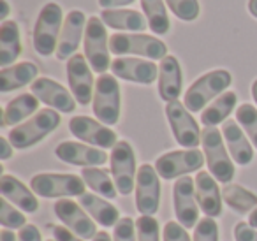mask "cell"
Returning <instances> with one entry per match:
<instances>
[{
  "mask_svg": "<svg viewBox=\"0 0 257 241\" xmlns=\"http://www.w3.org/2000/svg\"><path fill=\"white\" fill-rule=\"evenodd\" d=\"M201 145L210 174L220 183L229 185L234 178V164L225 150L222 132L215 127H206L201 132Z\"/></svg>",
  "mask_w": 257,
  "mask_h": 241,
  "instance_id": "cell-1",
  "label": "cell"
},
{
  "mask_svg": "<svg viewBox=\"0 0 257 241\" xmlns=\"http://www.w3.org/2000/svg\"><path fill=\"white\" fill-rule=\"evenodd\" d=\"M232 83V76L229 71L224 69H217V71H210L206 74L201 76L197 81L190 85V88L185 93V107L190 113H197V111H204L208 102L211 99L222 95L225 88H229Z\"/></svg>",
  "mask_w": 257,
  "mask_h": 241,
  "instance_id": "cell-2",
  "label": "cell"
},
{
  "mask_svg": "<svg viewBox=\"0 0 257 241\" xmlns=\"http://www.w3.org/2000/svg\"><path fill=\"white\" fill-rule=\"evenodd\" d=\"M60 114L55 109H43L36 116L29 118V122L15 127L9 132V141L16 150H27L30 146L43 141L60 125Z\"/></svg>",
  "mask_w": 257,
  "mask_h": 241,
  "instance_id": "cell-3",
  "label": "cell"
},
{
  "mask_svg": "<svg viewBox=\"0 0 257 241\" xmlns=\"http://www.w3.org/2000/svg\"><path fill=\"white\" fill-rule=\"evenodd\" d=\"M85 180L76 174L41 173L30 180V188L41 197H81L86 194Z\"/></svg>",
  "mask_w": 257,
  "mask_h": 241,
  "instance_id": "cell-4",
  "label": "cell"
},
{
  "mask_svg": "<svg viewBox=\"0 0 257 241\" xmlns=\"http://www.w3.org/2000/svg\"><path fill=\"white\" fill-rule=\"evenodd\" d=\"M62 8L55 2H50L41 9L34 29V48L43 57H50L57 51L62 34Z\"/></svg>",
  "mask_w": 257,
  "mask_h": 241,
  "instance_id": "cell-5",
  "label": "cell"
},
{
  "mask_svg": "<svg viewBox=\"0 0 257 241\" xmlns=\"http://www.w3.org/2000/svg\"><path fill=\"white\" fill-rule=\"evenodd\" d=\"M109 50L114 55H140L150 60H162L168 57L166 44L147 34H114L109 37Z\"/></svg>",
  "mask_w": 257,
  "mask_h": 241,
  "instance_id": "cell-6",
  "label": "cell"
},
{
  "mask_svg": "<svg viewBox=\"0 0 257 241\" xmlns=\"http://www.w3.org/2000/svg\"><path fill=\"white\" fill-rule=\"evenodd\" d=\"M93 114L104 125H114L120 120V85L111 74H100L93 92Z\"/></svg>",
  "mask_w": 257,
  "mask_h": 241,
  "instance_id": "cell-7",
  "label": "cell"
},
{
  "mask_svg": "<svg viewBox=\"0 0 257 241\" xmlns=\"http://www.w3.org/2000/svg\"><path fill=\"white\" fill-rule=\"evenodd\" d=\"M109 51V39L104 22L97 16H92L85 30V57L93 72L104 74L107 69H111Z\"/></svg>",
  "mask_w": 257,
  "mask_h": 241,
  "instance_id": "cell-8",
  "label": "cell"
},
{
  "mask_svg": "<svg viewBox=\"0 0 257 241\" xmlns=\"http://www.w3.org/2000/svg\"><path fill=\"white\" fill-rule=\"evenodd\" d=\"M109 166H111V174H113L114 185L118 188V194L120 195L133 194V190H136L138 171H136V155H134V150L131 146V143L118 141L114 145V148L111 150Z\"/></svg>",
  "mask_w": 257,
  "mask_h": 241,
  "instance_id": "cell-9",
  "label": "cell"
},
{
  "mask_svg": "<svg viewBox=\"0 0 257 241\" xmlns=\"http://www.w3.org/2000/svg\"><path fill=\"white\" fill-rule=\"evenodd\" d=\"M206 159L201 150L190 148V150H176V152L164 153L155 162L159 176L164 180H176V178L189 176V173L201 171Z\"/></svg>",
  "mask_w": 257,
  "mask_h": 241,
  "instance_id": "cell-10",
  "label": "cell"
},
{
  "mask_svg": "<svg viewBox=\"0 0 257 241\" xmlns=\"http://www.w3.org/2000/svg\"><path fill=\"white\" fill-rule=\"evenodd\" d=\"M166 116L171 125L173 136H175L176 143L182 145L183 148H197L201 143V132L197 122L190 114V111L185 107V104L178 102H168L166 104Z\"/></svg>",
  "mask_w": 257,
  "mask_h": 241,
  "instance_id": "cell-11",
  "label": "cell"
},
{
  "mask_svg": "<svg viewBox=\"0 0 257 241\" xmlns=\"http://www.w3.org/2000/svg\"><path fill=\"white\" fill-rule=\"evenodd\" d=\"M173 204L178 222L185 229H192L199 222V204L196 197V180L190 176H182L173 187Z\"/></svg>",
  "mask_w": 257,
  "mask_h": 241,
  "instance_id": "cell-12",
  "label": "cell"
},
{
  "mask_svg": "<svg viewBox=\"0 0 257 241\" xmlns=\"http://www.w3.org/2000/svg\"><path fill=\"white\" fill-rule=\"evenodd\" d=\"M161 206V181L154 166L143 164L136 178V208L141 215H155Z\"/></svg>",
  "mask_w": 257,
  "mask_h": 241,
  "instance_id": "cell-13",
  "label": "cell"
},
{
  "mask_svg": "<svg viewBox=\"0 0 257 241\" xmlns=\"http://www.w3.org/2000/svg\"><path fill=\"white\" fill-rule=\"evenodd\" d=\"M55 213H57L58 220L64 223V227H67L69 230L79 236L81 239H93L97 236V227L95 220L85 211V208L78 204L74 201H57L53 206Z\"/></svg>",
  "mask_w": 257,
  "mask_h": 241,
  "instance_id": "cell-14",
  "label": "cell"
},
{
  "mask_svg": "<svg viewBox=\"0 0 257 241\" xmlns=\"http://www.w3.org/2000/svg\"><path fill=\"white\" fill-rule=\"evenodd\" d=\"M88 60L85 55L76 53L67 60V81L71 86V93L74 95L76 102L86 106L93 100V76L88 67Z\"/></svg>",
  "mask_w": 257,
  "mask_h": 241,
  "instance_id": "cell-15",
  "label": "cell"
},
{
  "mask_svg": "<svg viewBox=\"0 0 257 241\" xmlns=\"http://www.w3.org/2000/svg\"><path fill=\"white\" fill-rule=\"evenodd\" d=\"M69 131L81 141L97 148H114L118 143L116 132L90 116H74L69 122Z\"/></svg>",
  "mask_w": 257,
  "mask_h": 241,
  "instance_id": "cell-16",
  "label": "cell"
},
{
  "mask_svg": "<svg viewBox=\"0 0 257 241\" xmlns=\"http://www.w3.org/2000/svg\"><path fill=\"white\" fill-rule=\"evenodd\" d=\"M111 71L116 78L125 81L141 83V85H152L159 79V67L152 60H141V58H127L120 57L111 62Z\"/></svg>",
  "mask_w": 257,
  "mask_h": 241,
  "instance_id": "cell-17",
  "label": "cell"
},
{
  "mask_svg": "<svg viewBox=\"0 0 257 241\" xmlns=\"http://www.w3.org/2000/svg\"><path fill=\"white\" fill-rule=\"evenodd\" d=\"M32 93L41 100L60 113H72L76 109V99L67 88L50 78H39L32 83Z\"/></svg>",
  "mask_w": 257,
  "mask_h": 241,
  "instance_id": "cell-18",
  "label": "cell"
},
{
  "mask_svg": "<svg viewBox=\"0 0 257 241\" xmlns=\"http://www.w3.org/2000/svg\"><path fill=\"white\" fill-rule=\"evenodd\" d=\"M55 155L65 164L81 167H99L107 162V155L104 150L86 146L76 141H64L55 148Z\"/></svg>",
  "mask_w": 257,
  "mask_h": 241,
  "instance_id": "cell-19",
  "label": "cell"
},
{
  "mask_svg": "<svg viewBox=\"0 0 257 241\" xmlns=\"http://www.w3.org/2000/svg\"><path fill=\"white\" fill-rule=\"evenodd\" d=\"M85 23L88 22H85V15L81 11H71L67 15L57 46L58 60H69V58H72L76 55V50H78L79 43H81L83 32L86 30Z\"/></svg>",
  "mask_w": 257,
  "mask_h": 241,
  "instance_id": "cell-20",
  "label": "cell"
},
{
  "mask_svg": "<svg viewBox=\"0 0 257 241\" xmlns=\"http://www.w3.org/2000/svg\"><path fill=\"white\" fill-rule=\"evenodd\" d=\"M183 86L182 67L176 57L168 55L161 60L159 65V95L166 102H175L178 100Z\"/></svg>",
  "mask_w": 257,
  "mask_h": 241,
  "instance_id": "cell-21",
  "label": "cell"
},
{
  "mask_svg": "<svg viewBox=\"0 0 257 241\" xmlns=\"http://www.w3.org/2000/svg\"><path fill=\"white\" fill-rule=\"evenodd\" d=\"M196 197L201 211L206 216L215 218V216L222 215V202H224V199L220 195V188L217 185V180L210 173H204V171L197 173Z\"/></svg>",
  "mask_w": 257,
  "mask_h": 241,
  "instance_id": "cell-22",
  "label": "cell"
},
{
  "mask_svg": "<svg viewBox=\"0 0 257 241\" xmlns=\"http://www.w3.org/2000/svg\"><path fill=\"white\" fill-rule=\"evenodd\" d=\"M222 136H224L225 145L231 153V159L239 166H248L253 160V148L238 122L225 120L222 124Z\"/></svg>",
  "mask_w": 257,
  "mask_h": 241,
  "instance_id": "cell-23",
  "label": "cell"
},
{
  "mask_svg": "<svg viewBox=\"0 0 257 241\" xmlns=\"http://www.w3.org/2000/svg\"><path fill=\"white\" fill-rule=\"evenodd\" d=\"M0 192L8 199L11 204L20 208L25 213H36L39 209V201H37L34 190H30L25 183L11 174H2L0 178Z\"/></svg>",
  "mask_w": 257,
  "mask_h": 241,
  "instance_id": "cell-24",
  "label": "cell"
},
{
  "mask_svg": "<svg viewBox=\"0 0 257 241\" xmlns=\"http://www.w3.org/2000/svg\"><path fill=\"white\" fill-rule=\"evenodd\" d=\"M39 74V69L34 62H20L11 67L0 71V92L8 93L34 83Z\"/></svg>",
  "mask_w": 257,
  "mask_h": 241,
  "instance_id": "cell-25",
  "label": "cell"
},
{
  "mask_svg": "<svg viewBox=\"0 0 257 241\" xmlns=\"http://www.w3.org/2000/svg\"><path fill=\"white\" fill-rule=\"evenodd\" d=\"M79 202L85 208V211L95 220L99 225L102 227H113L120 220V211H118L116 206H113L109 201H104L100 195L97 194H83L79 197Z\"/></svg>",
  "mask_w": 257,
  "mask_h": 241,
  "instance_id": "cell-26",
  "label": "cell"
},
{
  "mask_svg": "<svg viewBox=\"0 0 257 241\" xmlns=\"http://www.w3.org/2000/svg\"><path fill=\"white\" fill-rule=\"evenodd\" d=\"M100 20L104 25L116 30H127V32H143L150 29L148 22L141 13L131 11V9H104Z\"/></svg>",
  "mask_w": 257,
  "mask_h": 241,
  "instance_id": "cell-27",
  "label": "cell"
},
{
  "mask_svg": "<svg viewBox=\"0 0 257 241\" xmlns=\"http://www.w3.org/2000/svg\"><path fill=\"white\" fill-rule=\"evenodd\" d=\"M22 53L20 27L16 22H4L0 27V65L11 67Z\"/></svg>",
  "mask_w": 257,
  "mask_h": 241,
  "instance_id": "cell-28",
  "label": "cell"
},
{
  "mask_svg": "<svg viewBox=\"0 0 257 241\" xmlns=\"http://www.w3.org/2000/svg\"><path fill=\"white\" fill-rule=\"evenodd\" d=\"M39 107V99L34 93H23L13 99L11 102L6 106L4 116H2V127H9V125H18L30 114H34Z\"/></svg>",
  "mask_w": 257,
  "mask_h": 241,
  "instance_id": "cell-29",
  "label": "cell"
},
{
  "mask_svg": "<svg viewBox=\"0 0 257 241\" xmlns=\"http://www.w3.org/2000/svg\"><path fill=\"white\" fill-rule=\"evenodd\" d=\"M236 93L234 92H224L218 95L206 109L201 113V124L204 127H215L218 124H224L227 116L236 107Z\"/></svg>",
  "mask_w": 257,
  "mask_h": 241,
  "instance_id": "cell-30",
  "label": "cell"
},
{
  "mask_svg": "<svg viewBox=\"0 0 257 241\" xmlns=\"http://www.w3.org/2000/svg\"><path fill=\"white\" fill-rule=\"evenodd\" d=\"M81 178L85 180L86 187H90L97 195L104 199H114L118 194V188L114 185V180L109 176L106 169L99 167H83Z\"/></svg>",
  "mask_w": 257,
  "mask_h": 241,
  "instance_id": "cell-31",
  "label": "cell"
},
{
  "mask_svg": "<svg viewBox=\"0 0 257 241\" xmlns=\"http://www.w3.org/2000/svg\"><path fill=\"white\" fill-rule=\"evenodd\" d=\"M222 199L236 213H252L257 208V195L241 185H225L222 188Z\"/></svg>",
  "mask_w": 257,
  "mask_h": 241,
  "instance_id": "cell-32",
  "label": "cell"
},
{
  "mask_svg": "<svg viewBox=\"0 0 257 241\" xmlns=\"http://www.w3.org/2000/svg\"><path fill=\"white\" fill-rule=\"evenodd\" d=\"M141 8L145 11V18H147L152 32L157 36H164L169 32L171 23H169L168 11H166L162 0H141Z\"/></svg>",
  "mask_w": 257,
  "mask_h": 241,
  "instance_id": "cell-33",
  "label": "cell"
},
{
  "mask_svg": "<svg viewBox=\"0 0 257 241\" xmlns=\"http://www.w3.org/2000/svg\"><path fill=\"white\" fill-rule=\"evenodd\" d=\"M236 122L245 131L248 139L257 150V109L252 104H241L236 109Z\"/></svg>",
  "mask_w": 257,
  "mask_h": 241,
  "instance_id": "cell-34",
  "label": "cell"
},
{
  "mask_svg": "<svg viewBox=\"0 0 257 241\" xmlns=\"http://www.w3.org/2000/svg\"><path fill=\"white\" fill-rule=\"evenodd\" d=\"M0 223L4 229H23L27 225V216L20 209L15 208V204L2 199L0 201Z\"/></svg>",
  "mask_w": 257,
  "mask_h": 241,
  "instance_id": "cell-35",
  "label": "cell"
},
{
  "mask_svg": "<svg viewBox=\"0 0 257 241\" xmlns=\"http://www.w3.org/2000/svg\"><path fill=\"white\" fill-rule=\"evenodd\" d=\"M138 241H161V227L154 215H140L136 220Z\"/></svg>",
  "mask_w": 257,
  "mask_h": 241,
  "instance_id": "cell-36",
  "label": "cell"
},
{
  "mask_svg": "<svg viewBox=\"0 0 257 241\" xmlns=\"http://www.w3.org/2000/svg\"><path fill=\"white\" fill-rule=\"evenodd\" d=\"M175 16L183 22H194L199 16V2L197 0H166Z\"/></svg>",
  "mask_w": 257,
  "mask_h": 241,
  "instance_id": "cell-37",
  "label": "cell"
},
{
  "mask_svg": "<svg viewBox=\"0 0 257 241\" xmlns=\"http://www.w3.org/2000/svg\"><path fill=\"white\" fill-rule=\"evenodd\" d=\"M192 241H218V225L215 218H211V216L201 218L194 229Z\"/></svg>",
  "mask_w": 257,
  "mask_h": 241,
  "instance_id": "cell-38",
  "label": "cell"
},
{
  "mask_svg": "<svg viewBox=\"0 0 257 241\" xmlns=\"http://www.w3.org/2000/svg\"><path fill=\"white\" fill-rule=\"evenodd\" d=\"M113 241H136V222L131 216H121L114 225Z\"/></svg>",
  "mask_w": 257,
  "mask_h": 241,
  "instance_id": "cell-39",
  "label": "cell"
},
{
  "mask_svg": "<svg viewBox=\"0 0 257 241\" xmlns=\"http://www.w3.org/2000/svg\"><path fill=\"white\" fill-rule=\"evenodd\" d=\"M162 239L164 241H192L185 227L180 222H168L162 229Z\"/></svg>",
  "mask_w": 257,
  "mask_h": 241,
  "instance_id": "cell-40",
  "label": "cell"
},
{
  "mask_svg": "<svg viewBox=\"0 0 257 241\" xmlns=\"http://www.w3.org/2000/svg\"><path fill=\"white\" fill-rule=\"evenodd\" d=\"M236 241H257V230L248 222H238L234 225Z\"/></svg>",
  "mask_w": 257,
  "mask_h": 241,
  "instance_id": "cell-41",
  "label": "cell"
},
{
  "mask_svg": "<svg viewBox=\"0 0 257 241\" xmlns=\"http://www.w3.org/2000/svg\"><path fill=\"white\" fill-rule=\"evenodd\" d=\"M18 241H43V237H41V230L37 229L34 223H27L23 229H20Z\"/></svg>",
  "mask_w": 257,
  "mask_h": 241,
  "instance_id": "cell-42",
  "label": "cell"
},
{
  "mask_svg": "<svg viewBox=\"0 0 257 241\" xmlns=\"http://www.w3.org/2000/svg\"><path fill=\"white\" fill-rule=\"evenodd\" d=\"M53 237L55 241H85L79 236H76L67 227H53Z\"/></svg>",
  "mask_w": 257,
  "mask_h": 241,
  "instance_id": "cell-43",
  "label": "cell"
},
{
  "mask_svg": "<svg viewBox=\"0 0 257 241\" xmlns=\"http://www.w3.org/2000/svg\"><path fill=\"white\" fill-rule=\"evenodd\" d=\"M136 2V0H99V6L104 9H116L120 6H128Z\"/></svg>",
  "mask_w": 257,
  "mask_h": 241,
  "instance_id": "cell-44",
  "label": "cell"
},
{
  "mask_svg": "<svg viewBox=\"0 0 257 241\" xmlns=\"http://www.w3.org/2000/svg\"><path fill=\"white\" fill-rule=\"evenodd\" d=\"M0 146H2V153H0V159H2V160L11 159L13 150H15V146L11 145V141H9L8 138H0Z\"/></svg>",
  "mask_w": 257,
  "mask_h": 241,
  "instance_id": "cell-45",
  "label": "cell"
},
{
  "mask_svg": "<svg viewBox=\"0 0 257 241\" xmlns=\"http://www.w3.org/2000/svg\"><path fill=\"white\" fill-rule=\"evenodd\" d=\"M0 241H18V236L11 229H2L0 230Z\"/></svg>",
  "mask_w": 257,
  "mask_h": 241,
  "instance_id": "cell-46",
  "label": "cell"
},
{
  "mask_svg": "<svg viewBox=\"0 0 257 241\" xmlns=\"http://www.w3.org/2000/svg\"><path fill=\"white\" fill-rule=\"evenodd\" d=\"M92 241H111V236L106 232V230H100V232H97V236L93 237Z\"/></svg>",
  "mask_w": 257,
  "mask_h": 241,
  "instance_id": "cell-47",
  "label": "cell"
},
{
  "mask_svg": "<svg viewBox=\"0 0 257 241\" xmlns=\"http://www.w3.org/2000/svg\"><path fill=\"white\" fill-rule=\"evenodd\" d=\"M9 15V2L2 0V11H0V20H6V16Z\"/></svg>",
  "mask_w": 257,
  "mask_h": 241,
  "instance_id": "cell-48",
  "label": "cell"
},
{
  "mask_svg": "<svg viewBox=\"0 0 257 241\" xmlns=\"http://www.w3.org/2000/svg\"><path fill=\"white\" fill-rule=\"evenodd\" d=\"M248 13L257 18V0H248Z\"/></svg>",
  "mask_w": 257,
  "mask_h": 241,
  "instance_id": "cell-49",
  "label": "cell"
},
{
  "mask_svg": "<svg viewBox=\"0 0 257 241\" xmlns=\"http://www.w3.org/2000/svg\"><path fill=\"white\" fill-rule=\"evenodd\" d=\"M248 223L253 227V229H257V208L248 215Z\"/></svg>",
  "mask_w": 257,
  "mask_h": 241,
  "instance_id": "cell-50",
  "label": "cell"
},
{
  "mask_svg": "<svg viewBox=\"0 0 257 241\" xmlns=\"http://www.w3.org/2000/svg\"><path fill=\"white\" fill-rule=\"evenodd\" d=\"M252 97H253V100H255V104H257V79L252 83Z\"/></svg>",
  "mask_w": 257,
  "mask_h": 241,
  "instance_id": "cell-51",
  "label": "cell"
},
{
  "mask_svg": "<svg viewBox=\"0 0 257 241\" xmlns=\"http://www.w3.org/2000/svg\"><path fill=\"white\" fill-rule=\"evenodd\" d=\"M48 241H55V239H48Z\"/></svg>",
  "mask_w": 257,
  "mask_h": 241,
  "instance_id": "cell-52",
  "label": "cell"
}]
</instances>
